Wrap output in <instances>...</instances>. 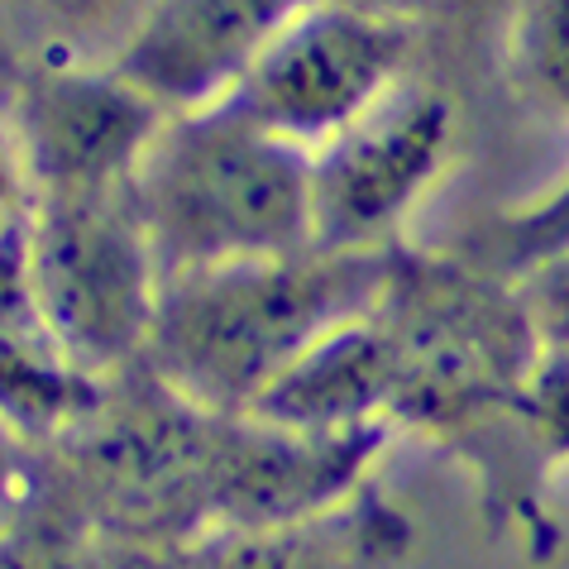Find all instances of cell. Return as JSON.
<instances>
[{
	"label": "cell",
	"instance_id": "8",
	"mask_svg": "<svg viewBox=\"0 0 569 569\" xmlns=\"http://www.w3.org/2000/svg\"><path fill=\"white\" fill-rule=\"evenodd\" d=\"M307 0H153L116 68L168 116L220 106Z\"/></svg>",
	"mask_w": 569,
	"mask_h": 569
},
{
	"label": "cell",
	"instance_id": "19",
	"mask_svg": "<svg viewBox=\"0 0 569 569\" xmlns=\"http://www.w3.org/2000/svg\"><path fill=\"white\" fill-rule=\"evenodd\" d=\"M20 77H24V62L14 58V49L6 43V34H0V106L14 101V87H20Z\"/></svg>",
	"mask_w": 569,
	"mask_h": 569
},
{
	"label": "cell",
	"instance_id": "3",
	"mask_svg": "<svg viewBox=\"0 0 569 569\" xmlns=\"http://www.w3.org/2000/svg\"><path fill=\"white\" fill-rule=\"evenodd\" d=\"M24 263L39 326L82 369L110 378L130 359H144L163 302V263L139 226L130 187L39 192Z\"/></svg>",
	"mask_w": 569,
	"mask_h": 569
},
{
	"label": "cell",
	"instance_id": "17",
	"mask_svg": "<svg viewBox=\"0 0 569 569\" xmlns=\"http://www.w3.org/2000/svg\"><path fill=\"white\" fill-rule=\"evenodd\" d=\"M39 326L34 292H29V263H24V234L0 244V330Z\"/></svg>",
	"mask_w": 569,
	"mask_h": 569
},
{
	"label": "cell",
	"instance_id": "9",
	"mask_svg": "<svg viewBox=\"0 0 569 569\" xmlns=\"http://www.w3.org/2000/svg\"><path fill=\"white\" fill-rule=\"evenodd\" d=\"M398 340L373 307L326 330L302 359H292L249 417L263 426H282V431L340 436L363 431V426H388L398 417Z\"/></svg>",
	"mask_w": 569,
	"mask_h": 569
},
{
	"label": "cell",
	"instance_id": "4",
	"mask_svg": "<svg viewBox=\"0 0 569 569\" xmlns=\"http://www.w3.org/2000/svg\"><path fill=\"white\" fill-rule=\"evenodd\" d=\"M402 359L398 417L446 421L493 398L517 402L541 336L517 282H488L465 268H402L378 302Z\"/></svg>",
	"mask_w": 569,
	"mask_h": 569
},
{
	"label": "cell",
	"instance_id": "2",
	"mask_svg": "<svg viewBox=\"0 0 569 569\" xmlns=\"http://www.w3.org/2000/svg\"><path fill=\"white\" fill-rule=\"evenodd\" d=\"M130 197L163 278L311 249V153L230 101L158 124Z\"/></svg>",
	"mask_w": 569,
	"mask_h": 569
},
{
	"label": "cell",
	"instance_id": "15",
	"mask_svg": "<svg viewBox=\"0 0 569 569\" xmlns=\"http://www.w3.org/2000/svg\"><path fill=\"white\" fill-rule=\"evenodd\" d=\"M34 207H39V182L34 168H29L20 124H14L10 106H0V244L20 240Z\"/></svg>",
	"mask_w": 569,
	"mask_h": 569
},
{
	"label": "cell",
	"instance_id": "6",
	"mask_svg": "<svg viewBox=\"0 0 569 569\" xmlns=\"http://www.w3.org/2000/svg\"><path fill=\"white\" fill-rule=\"evenodd\" d=\"M455 153L446 91L402 82L383 106L311 153V244L388 254Z\"/></svg>",
	"mask_w": 569,
	"mask_h": 569
},
{
	"label": "cell",
	"instance_id": "16",
	"mask_svg": "<svg viewBox=\"0 0 569 569\" xmlns=\"http://www.w3.org/2000/svg\"><path fill=\"white\" fill-rule=\"evenodd\" d=\"M512 282L531 311V326L541 336V345H569V244L556 249L550 259L531 263Z\"/></svg>",
	"mask_w": 569,
	"mask_h": 569
},
{
	"label": "cell",
	"instance_id": "5",
	"mask_svg": "<svg viewBox=\"0 0 569 569\" xmlns=\"http://www.w3.org/2000/svg\"><path fill=\"white\" fill-rule=\"evenodd\" d=\"M412 24L340 0H307L230 91L249 120L316 153L407 82Z\"/></svg>",
	"mask_w": 569,
	"mask_h": 569
},
{
	"label": "cell",
	"instance_id": "12",
	"mask_svg": "<svg viewBox=\"0 0 569 569\" xmlns=\"http://www.w3.org/2000/svg\"><path fill=\"white\" fill-rule=\"evenodd\" d=\"M508 77L527 106L569 120V0H517L512 6Z\"/></svg>",
	"mask_w": 569,
	"mask_h": 569
},
{
	"label": "cell",
	"instance_id": "10",
	"mask_svg": "<svg viewBox=\"0 0 569 569\" xmlns=\"http://www.w3.org/2000/svg\"><path fill=\"white\" fill-rule=\"evenodd\" d=\"M101 407V378L43 326L0 330V426L14 440H49Z\"/></svg>",
	"mask_w": 569,
	"mask_h": 569
},
{
	"label": "cell",
	"instance_id": "18",
	"mask_svg": "<svg viewBox=\"0 0 569 569\" xmlns=\"http://www.w3.org/2000/svg\"><path fill=\"white\" fill-rule=\"evenodd\" d=\"M20 450H24V440H14L6 426H0V521L10 517V508L20 502Z\"/></svg>",
	"mask_w": 569,
	"mask_h": 569
},
{
	"label": "cell",
	"instance_id": "20",
	"mask_svg": "<svg viewBox=\"0 0 569 569\" xmlns=\"http://www.w3.org/2000/svg\"><path fill=\"white\" fill-rule=\"evenodd\" d=\"M340 6H355V10H369V14H388V20H407L421 10V0H340Z\"/></svg>",
	"mask_w": 569,
	"mask_h": 569
},
{
	"label": "cell",
	"instance_id": "7",
	"mask_svg": "<svg viewBox=\"0 0 569 569\" xmlns=\"http://www.w3.org/2000/svg\"><path fill=\"white\" fill-rule=\"evenodd\" d=\"M10 116L39 192H120L168 110L120 68H24Z\"/></svg>",
	"mask_w": 569,
	"mask_h": 569
},
{
	"label": "cell",
	"instance_id": "14",
	"mask_svg": "<svg viewBox=\"0 0 569 569\" xmlns=\"http://www.w3.org/2000/svg\"><path fill=\"white\" fill-rule=\"evenodd\" d=\"M512 407L527 417L536 446L569 455V345H541Z\"/></svg>",
	"mask_w": 569,
	"mask_h": 569
},
{
	"label": "cell",
	"instance_id": "13",
	"mask_svg": "<svg viewBox=\"0 0 569 569\" xmlns=\"http://www.w3.org/2000/svg\"><path fill=\"white\" fill-rule=\"evenodd\" d=\"M565 244H569V172L550 187L541 201H531V207H517V211L502 216L498 254H502L508 278H521L531 263L550 259Z\"/></svg>",
	"mask_w": 569,
	"mask_h": 569
},
{
	"label": "cell",
	"instance_id": "1",
	"mask_svg": "<svg viewBox=\"0 0 569 569\" xmlns=\"http://www.w3.org/2000/svg\"><path fill=\"white\" fill-rule=\"evenodd\" d=\"M398 254L234 259L163 278L144 363L153 383L197 417H249L254 402L326 330L383 302Z\"/></svg>",
	"mask_w": 569,
	"mask_h": 569
},
{
	"label": "cell",
	"instance_id": "11",
	"mask_svg": "<svg viewBox=\"0 0 569 569\" xmlns=\"http://www.w3.org/2000/svg\"><path fill=\"white\" fill-rule=\"evenodd\" d=\"M153 0H0V34L24 68H116Z\"/></svg>",
	"mask_w": 569,
	"mask_h": 569
}]
</instances>
